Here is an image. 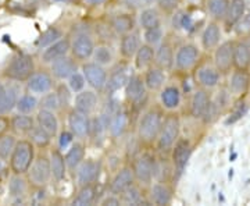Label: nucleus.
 Here are the masks:
<instances>
[{"label":"nucleus","mask_w":250,"mask_h":206,"mask_svg":"<svg viewBox=\"0 0 250 206\" xmlns=\"http://www.w3.org/2000/svg\"><path fill=\"white\" fill-rule=\"evenodd\" d=\"M57 98H59L60 108H62V106H67V105L70 103V99H71L70 90H67L64 85H60V87H59V92H57Z\"/></svg>","instance_id":"nucleus-56"},{"label":"nucleus","mask_w":250,"mask_h":206,"mask_svg":"<svg viewBox=\"0 0 250 206\" xmlns=\"http://www.w3.org/2000/svg\"><path fill=\"white\" fill-rule=\"evenodd\" d=\"M250 87V74L246 70H236L229 81V90L233 95H243Z\"/></svg>","instance_id":"nucleus-31"},{"label":"nucleus","mask_w":250,"mask_h":206,"mask_svg":"<svg viewBox=\"0 0 250 206\" xmlns=\"http://www.w3.org/2000/svg\"><path fill=\"white\" fill-rule=\"evenodd\" d=\"M141 44V38L135 32H128L121 36V42H120V52L124 59H132L136 53V50L139 49Z\"/></svg>","instance_id":"nucleus-28"},{"label":"nucleus","mask_w":250,"mask_h":206,"mask_svg":"<svg viewBox=\"0 0 250 206\" xmlns=\"http://www.w3.org/2000/svg\"><path fill=\"white\" fill-rule=\"evenodd\" d=\"M18 99V88L6 87L0 84V116H4L13 108H16Z\"/></svg>","instance_id":"nucleus-24"},{"label":"nucleus","mask_w":250,"mask_h":206,"mask_svg":"<svg viewBox=\"0 0 250 206\" xmlns=\"http://www.w3.org/2000/svg\"><path fill=\"white\" fill-rule=\"evenodd\" d=\"M35 159V145L28 139H20L16 142L10 155V169L14 174H25Z\"/></svg>","instance_id":"nucleus-1"},{"label":"nucleus","mask_w":250,"mask_h":206,"mask_svg":"<svg viewBox=\"0 0 250 206\" xmlns=\"http://www.w3.org/2000/svg\"><path fill=\"white\" fill-rule=\"evenodd\" d=\"M145 85H146V90L149 91H159L164 87V82H166V71L161 70L160 67L154 66V67H149L146 69L145 72Z\"/></svg>","instance_id":"nucleus-25"},{"label":"nucleus","mask_w":250,"mask_h":206,"mask_svg":"<svg viewBox=\"0 0 250 206\" xmlns=\"http://www.w3.org/2000/svg\"><path fill=\"white\" fill-rule=\"evenodd\" d=\"M100 163L96 160H83L75 169L77 171V183L78 185H88V184H95V181L99 179L100 174Z\"/></svg>","instance_id":"nucleus-10"},{"label":"nucleus","mask_w":250,"mask_h":206,"mask_svg":"<svg viewBox=\"0 0 250 206\" xmlns=\"http://www.w3.org/2000/svg\"><path fill=\"white\" fill-rule=\"evenodd\" d=\"M135 180H138L142 184H150L154 176V159L150 155H141L139 158H136L132 166Z\"/></svg>","instance_id":"nucleus-8"},{"label":"nucleus","mask_w":250,"mask_h":206,"mask_svg":"<svg viewBox=\"0 0 250 206\" xmlns=\"http://www.w3.org/2000/svg\"><path fill=\"white\" fill-rule=\"evenodd\" d=\"M92 57H93L95 63L100 64V66H103V67L113 62V53H111L110 47H108V46H104V45L95 47Z\"/></svg>","instance_id":"nucleus-46"},{"label":"nucleus","mask_w":250,"mask_h":206,"mask_svg":"<svg viewBox=\"0 0 250 206\" xmlns=\"http://www.w3.org/2000/svg\"><path fill=\"white\" fill-rule=\"evenodd\" d=\"M53 84V75L46 71H34L27 80L28 90L32 93H41V95L52 91Z\"/></svg>","instance_id":"nucleus-12"},{"label":"nucleus","mask_w":250,"mask_h":206,"mask_svg":"<svg viewBox=\"0 0 250 206\" xmlns=\"http://www.w3.org/2000/svg\"><path fill=\"white\" fill-rule=\"evenodd\" d=\"M179 118L177 114H168L166 118H163L160 133L156 139L157 149L161 152H168L172 149L174 143L178 141L179 137Z\"/></svg>","instance_id":"nucleus-4"},{"label":"nucleus","mask_w":250,"mask_h":206,"mask_svg":"<svg viewBox=\"0 0 250 206\" xmlns=\"http://www.w3.org/2000/svg\"><path fill=\"white\" fill-rule=\"evenodd\" d=\"M85 1H88L89 4H93V6H96V4H102L104 0H85Z\"/></svg>","instance_id":"nucleus-60"},{"label":"nucleus","mask_w":250,"mask_h":206,"mask_svg":"<svg viewBox=\"0 0 250 206\" xmlns=\"http://www.w3.org/2000/svg\"><path fill=\"white\" fill-rule=\"evenodd\" d=\"M96 106H98V95L95 91L82 90L81 92H77V95L74 98V109L75 110L89 116L95 112Z\"/></svg>","instance_id":"nucleus-16"},{"label":"nucleus","mask_w":250,"mask_h":206,"mask_svg":"<svg viewBox=\"0 0 250 206\" xmlns=\"http://www.w3.org/2000/svg\"><path fill=\"white\" fill-rule=\"evenodd\" d=\"M67 80H68V88H70V91L75 92V93L81 92L85 88V85H86V81H85V77H83L82 72L75 71Z\"/></svg>","instance_id":"nucleus-52"},{"label":"nucleus","mask_w":250,"mask_h":206,"mask_svg":"<svg viewBox=\"0 0 250 206\" xmlns=\"http://www.w3.org/2000/svg\"><path fill=\"white\" fill-rule=\"evenodd\" d=\"M50 71H52L53 78L67 80L71 74L78 71V64L72 57H68L65 54V56H62V57L50 63Z\"/></svg>","instance_id":"nucleus-13"},{"label":"nucleus","mask_w":250,"mask_h":206,"mask_svg":"<svg viewBox=\"0 0 250 206\" xmlns=\"http://www.w3.org/2000/svg\"><path fill=\"white\" fill-rule=\"evenodd\" d=\"M249 69H250V66H249Z\"/></svg>","instance_id":"nucleus-63"},{"label":"nucleus","mask_w":250,"mask_h":206,"mask_svg":"<svg viewBox=\"0 0 250 206\" xmlns=\"http://www.w3.org/2000/svg\"><path fill=\"white\" fill-rule=\"evenodd\" d=\"M246 13V1L245 0H229V6L228 11L225 16V23L228 27H235L238 24V21L243 17V14Z\"/></svg>","instance_id":"nucleus-32"},{"label":"nucleus","mask_w":250,"mask_h":206,"mask_svg":"<svg viewBox=\"0 0 250 206\" xmlns=\"http://www.w3.org/2000/svg\"><path fill=\"white\" fill-rule=\"evenodd\" d=\"M38 106H39V100L34 95H22L16 102L18 113H24V114H31L32 112H35Z\"/></svg>","instance_id":"nucleus-43"},{"label":"nucleus","mask_w":250,"mask_h":206,"mask_svg":"<svg viewBox=\"0 0 250 206\" xmlns=\"http://www.w3.org/2000/svg\"><path fill=\"white\" fill-rule=\"evenodd\" d=\"M125 96L129 102L138 103L141 102L146 93V85L141 75H132L129 77L126 84H125Z\"/></svg>","instance_id":"nucleus-20"},{"label":"nucleus","mask_w":250,"mask_h":206,"mask_svg":"<svg viewBox=\"0 0 250 206\" xmlns=\"http://www.w3.org/2000/svg\"><path fill=\"white\" fill-rule=\"evenodd\" d=\"M192 155V145L188 139H178L172 146V163L177 174L181 176Z\"/></svg>","instance_id":"nucleus-9"},{"label":"nucleus","mask_w":250,"mask_h":206,"mask_svg":"<svg viewBox=\"0 0 250 206\" xmlns=\"http://www.w3.org/2000/svg\"><path fill=\"white\" fill-rule=\"evenodd\" d=\"M111 27L116 31L118 35H124L128 32H132V29L135 27L134 18L128 14H120L116 16L111 21Z\"/></svg>","instance_id":"nucleus-39"},{"label":"nucleus","mask_w":250,"mask_h":206,"mask_svg":"<svg viewBox=\"0 0 250 206\" xmlns=\"http://www.w3.org/2000/svg\"><path fill=\"white\" fill-rule=\"evenodd\" d=\"M82 74L85 77L86 84L92 90L102 92L106 90V82H107V71L103 66L95 63H85L82 66Z\"/></svg>","instance_id":"nucleus-6"},{"label":"nucleus","mask_w":250,"mask_h":206,"mask_svg":"<svg viewBox=\"0 0 250 206\" xmlns=\"http://www.w3.org/2000/svg\"><path fill=\"white\" fill-rule=\"evenodd\" d=\"M197 82L205 88H215L220 82V71L210 66H202L196 71Z\"/></svg>","instance_id":"nucleus-27"},{"label":"nucleus","mask_w":250,"mask_h":206,"mask_svg":"<svg viewBox=\"0 0 250 206\" xmlns=\"http://www.w3.org/2000/svg\"><path fill=\"white\" fill-rule=\"evenodd\" d=\"M139 24L143 29H147V28L157 27L161 25V20L159 11L153 7H147V9H143L139 14Z\"/></svg>","instance_id":"nucleus-41"},{"label":"nucleus","mask_w":250,"mask_h":206,"mask_svg":"<svg viewBox=\"0 0 250 206\" xmlns=\"http://www.w3.org/2000/svg\"><path fill=\"white\" fill-rule=\"evenodd\" d=\"M210 102V96L205 90H197L190 100V116L193 118H203Z\"/></svg>","instance_id":"nucleus-22"},{"label":"nucleus","mask_w":250,"mask_h":206,"mask_svg":"<svg viewBox=\"0 0 250 206\" xmlns=\"http://www.w3.org/2000/svg\"><path fill=\"white\" fill-rule=\"evenodd\" d=\"M120 204H121L120 197H118V195H114V194H111L110 197H107L103 202H102V205H120Z\"/></svg>","instance_id":"nucleus-59"},{"label":"nucleus","mask_w":250,"mask_h":206,"mask_svg":"<svg viewBox=\"0 0 250 206\" xmlns=\"http://www.w3.org/2000/svg\"><path fill=\"white\" fill-rule=\"evenodd\" d=\"M39 106H41V109H47V110H53V112H56L57 109L60 108L57 93H56V92H50V91L43 93L42 99L39 100Z\"/></svg>","instance_id":"nucleus-51"},{"label":"nucleus","mask_w":250,"mask_h":206,"mask_svg":"<svg viewBox=\"0 0 250 206\" xmlns=\"http://www.w3.org/2000/svg\"><path fill=\"white\" fill-rule=\"evenodd\" d=\"M229 0H207V11L214 20H224L228 11Z\"/></svg>","instance_id":"nucleus-42"},{"label":"nucleus","mask_w":250,"mask_h":206,"mask_svg":"<svg viewBox=\"0 0 250 206\" xmlns=\"http://www.w3.org/2000/svg\"><path fill=\"white\" fill-rule=\"evenodd\" d=\"M233 54V42H224L217 46L214 53L215 69L220 72H228L233 67L232 63Z\"/></svg>","instance_id":"nucleus-14"},{"label":"nucleus","mask_w":250,"mask_h":206,"mask_svg":"<svg viewBox=\"0 0 250 206\" xmlns=\"http://www.w3.org/2000/svg\"><path fill=\"white\" fill-rule=\"evenodd\" d=\"M50 169H52V177L56 181H62L65 179L67 174V164L64 160V156L60 152V149H53L50 152Z\"/></svg>","instance_id":"nucleus-34"},{"label":"nucleus","mask_w":250,"mask_h":206,"mask_svg":"<svg viewBox=\"0 0 250 206\" xmlns=\"http://www.w3.org/2000/svg\"><path fill=\"white\" fill-rule=\"evenodd\" d=\"M54 1H62V3H70L72 0H54Z\"/></svg>","instance_id":"nucleus-61"},{"label":"nucleus","mask_w":250,"mask_h":206,"mask_svg":"<svg viewBox=\"0 0 250 206\" xmlns=\"http://www.w3.org/2000/svg\"><path fill=\"white\" fill-rule=\"evenodd\" d=\"M163 114L156 109L147 110L139 120L138 124V137L143 143L156 142L159 133H160L161 124H163Z\"/></svg>","instance_id":"nucleus-2"},{"label":"nucleus","mask_w":250,"mask_h":206,"mask_svg":"<svg viewBox=\"0 0 250 206\" xmlns=\"http://www.w3.org/2000/svg\"><path fill=\"white\" fill-rule=\"evenodd\" d=\"M174 59H175V54L172 50V46L167 42L159 45L157 49H154V62L157 67H160L161 70L164 71H170L171 69L174 67Z\"/></svg>","instance_id":"nucleus-19"},{"label":"nucleus","mask_w":250,"mask_h":206,"mask_svg":"<svg viewBox=\"0 0 250 206\" xmlns=\"http://www.w3.org/2000/svg\"><path fill=\"white\" fill-rule=\"evenodd\" d=\"M246 110H248V108L242 103V106H239V108H236L235 110H233V113L231 114V117L227 120V124H229V123H235V121H238L241 117H243V114L246 113Z\"/></svg>","instance_id":"nucleus-57"},{"label":"nucleus","mask_w":250,"mask_h":206,"mask_svg":"<svg viewBox=\"0 0 250 206\" xmlns=\"http://www.w3.org/2000/svg\"><path fill=\"white\" fill-rule=\"evenodd\" d=\"M34 71H35V62L32 56L20 53L14 56L7 64V67L4 69V77L16 82H24L32 75Z\"/></svg>","instance_id":"nucleus-3"},{"label":"nucleus","mask_w":250,"mask_h":206,"mask_svg":"<svg viewBox=\"0 0 250 206\" xmlns=\"http://www.w3.org/2000/svg\"><path fill=\"white\" fill-rule=\"evenodd\" d=\"M16 142L17 141L13 135H0V159H4V160L9 159Z\"/></svg>","instance_id":"nucleus-48"},{"label":"nucleus","mask_w":250,"mask_h":206,"mask_svg":"<svg viewBox=\"0 0 250 206\" xmlns=\"http://www.w3.org/2000/svg\"><path fill=\"white\" fill-rule=\"evenodd\" d=\"M10 128V120L6 116H0V135L6 134Z\"/></svg>","instance_id":"nucleus-58"},{"label":"nucleus","mask_w":250,"mask_h":206,"mask_svg":"<svg viewBox=\"0 0 250 206\" xmlns=\"http://www.w3.org/2000/svg\"><path fill=\"white\" fill-rule=\"evenodd\" d=\"M60 38H62V32L59 29V28H56V27L49 28V29H46L45 32L38 38V41H36V46H38V47L45 49L46 46L52 45L53 42L59 41Z\"/></svg>","instance_id":"nucleus-44"},{"label":"nucleus","mask_w":250,"mask_h":206,"mask_svg":"<svg viewBox=\"0 0 250 206\" xmlns=\"http://www.w3.org/2000/svg\"><path fill=\"white\" fill-rule=\"evenodd\" d=\"M143 31H145V32H143V39H145V42H146L147 45L156 46L160 44L161 39H163V34H164L161 25L147 28V29H143Z\"/></svg>","instance_id":"nucleus-49"},{"label":"nucleus","mask_w":250,"mask_h":206,"mask_svg":"<svg viewBox=\"0 0 250 206\" xmlns=\"http://www.w3.org/2000/svg\"><path fill=\"white\" fill-rule=\"evenodd\" d=\"M29 137H31L29 141L34 143V145L41 146V148L47 146L50 143V139H52V137L47 134L45 130H42L39 126H35L32 128V131L29 133Z\"/></svg>","instance_id":"nucleus-47"},{"label":"nucleus","mask_w":250,"mask_h":206,"mask_svg":"<svg viewBox=\"0 0 250 206\" xmlns=\"http://www.w3.org/2000/svg\"><path fill=\"white\" fill-rule=\"evenodd\" d=\"M96 198V189L93 184H88V185H82L80 192L77 194V197L72 199V205L75 206H86L95 202Z\"/></svg>","instance_id":"nucleus-38"},{"label":"nucleus","mask_w":250,"mask_h":206,"mask_svg":"<svg viewBox=\"0 0 250 206\" xmlns=\"http://www.w3.org/2000/svg\"><path fill=\"white\" fill-rule=\"evenodd\" d=\"M156 1H157V6L167 13L177 10V7L181 4V0H156Z\"/></svg>","instance_id":"nucleus-55"},{"label":"nucleus","mask_w":250,"mask_h":206,"mask_svg":"<svg viewBox=\"0 0 250 206\" xmlns=\"http://www.w3.org/2000/svg\"><path fill=\"white\" fill-rule=\"evenodd\" d=\"M9 191L10 194H11V197H21V195H24L25 191H27V183H25V180L22 179L20 174H16L13 179L10 180Z\"/></svg>","instance_id":"nucleus-50"},{"label":"nucleus","mask_w":250,"mask_h":206,"mask_svg":"<svg viewBox=\"0 0 250 206\" xmlns=\"http://www.w3.org/2000/svg\"><path fill=\"white\" fill-rule=\"evenodd\" d=\"M28 177L34 187L42 188L52 179V169H50V159L45 155H39L34 159L31 167L28 169Z\"/></svg>","instance_id":"nucleus-5"},{"label":"nucleus","mask_w":250,"mask_h":206,"mask_svg":"<svg viewBox=\"0 0 250 206\" xmlns=\"http://www.w3.org/2000/svg\"><path fill=\"white\" fill-rule=\"evenodd\" d=\"M233 67L236 70H248L250 66V46L246 42L233 44Z\"/></svg>","instance_id":"nucleus-23"},{"label":"nucleus","mask_w":250,"mask_h":206,"mask_svg":"<svg viewBox=\"0 0 250 206\" xmlns=\"http://www.w3.org/2000/svg\"><path fill=\"white\" fill-rule=\"evenodd\" d=\"M150 201L154 205H170L172 201V191L167 184L156 183V184H153L152 189H150Z\"/></svg>","instance_id":"nucleus-30"},{"label":"nucleus","mask_w":250,"mask_h":206,"mask_svg":"<svg viewBox=\"0 0 250 206\" xmlns=\"http://www.w3.org/2000/svg\"><path fill=\"white\" fill-rule=\"evenodd\" d=\"M120 201H121V204H125V205H139L142 202L141 191L135 185H131L129 188H126L124 192L120 194Z\"/></svg>","instance_id":"nucleus-45"},{"label":"nucleus","mask_w":250,"mask_h":206,"mask_svg":"<svg viewBox=\"0 0 250 206\" xmlns=\"http://www.w3.org/2000/svg\"><path fill=\"white\" fill-rule=\"evenodd\" d=\"M71 42L68 38H60L59 41L53 42L52 45L46 46L45 50L42 52V62L43 63H52L54 60L60 59L62 56L70 52Z\"/></svg>","instance_id":"nucleus-17"},{"label":"nucleus","mask_w":250,"mask_h":206,"mask_svg":"<svg viewBox=\"0 0 250 206\" xmlns=\"http://www.w3.org/2000/svg\"><path fill=\"white\" fill-rule=\"evenodd\" d=\"M36 123L42 130H45L52 138L59 133V118L54 114L53 110L41 109L36 114Z\"/></svg>","instance_id":"nucleus-21"},{"label":"nucleus","mask_w":250,"mask_h":206,"mask_svg":"<svg viewBox=\"0 0 250 206\" xmlns=\"http://www.w3.org/2000/svg\"><path fill=\"white\" fill-rule=\"evenodd\" d=\"M235 27H236V32H238L239 35L250 34V10L248 13L243 14V17L238 21V24H236Z\"/></svg>","instance_id":"nucleus-53"},{"label":"nucleus","mask_w":250,"mask_h":206,"mask_svg":"<svg viewBox=\"0 0 250 206\" xmlns=\"http://www.w3.org/2000/svg\"><path fill=\"white\" fill-rule=\"evenodd\" d=\"M129 78L128 72L124 67H116L113 71L110 72V75H107V82H106V90L108 95L116 93L117 91H120L121 88H124L126 81Z\"/></svg>","instance_id":"nucleus-26"},{"label":"nucleus","mask_w":250,"mask_h":206,"mask_svg":"<svg viewBox=\"0 0 250 206\" xmlns=\"http://www.w3.org/2000/svg\"><path fill=\"white\" fill-rule=\"evenodd\" d=\"M245 1H246V3H248V1H250V0H245Z\"/></svg>","instance_id":"nucleus-62"},{"label":"nucleus","mask_w":250,"mask_h":206,"mask_svg":"<svg viewBox=\"0 0 250 206\" xmlns=\"http://www.w3.org/2000/svg\"><path fill=\"white\" fill-rule=\"evenodd\" d=\"M126 121H128V117L126 113L121 109H117L116 112L113 113V116L108 121V127H110V131L114 137H118L124 133L125 127H126Z\"/></svg>","instance_id":"nucleus-40"},{"label":"nucleus","mask_w":250,"mask_h":206,"mask_svg":"<svg viewBox=\"0 0 250 206\" xmlns=\"http://www.w3.org/2000/svg\"><path fill=\"white\" fill-rule=\"evenodd\" d=\"M72 142H74V134H72L71 131L64 130V131L60 133V137H59V149H67Z\"/></svg>","instance_id":"nucleus-54"},{"label":"nucleus","mask_w":250,"mask_h":206,"mask_svg":"<svg viewBox=\"0 0 250 206\" xmlns=\"http://www.w3.org/2000/svg\"><path fill=\"white\" fill-rule=\"evenodd\" d=\"M135 176L132 167H123L121 170L117 173L110 183V192L114 195H120L124 192L125 189L134 185Z\"/></svg>","instance_id":"nucleus-18"},{"label":"nucleus","mask_w":250,"mask_h":206,"mask_svg":"<svg viewBox=\"0 0 250 206\" xmlns=\"http://www.w3.org/2000/svg\"><path fill=\"white\" fill-rule=\"evenodd\" d=\"M35 127V120L29 114L20 113L10 120V128L17 134H29Z\"/></svg>","instance_id":"nucleus-36"},{"label":"nucleus","mask_w":250,"mask_h":206,"mask_svg":"<svg viewBox=\"0 0 250 206\" xmlns=\"http://www.w3.org/2000/svg\"><path fill=\"white\" fill-rule=\"evenodd\" d=\"M68 127H70V131L74 134V137L83 138V137L89 135V117L78 112V110H75V109H72L68 114Z\"/></svg>","instance_id":"nucleus-15"},{"label":"nucleus","mask_w":250,"mask_h":206,"mask_svg":"<svg viewBox=\"0 0 250 206\" xmlns=\"http://www.w3.org/2000/svg\"><path fill=\"white\" fill-rule=\"evenodd\" d=\"M71 50L74 59L77 60H82V62H86L88 59L92 57L93 50H95V44L92 41V38L85 34H81V35L75 36V39L71 42Z\"/></svg>","instance_id":"nucleus-11"},{"label":"nucleus","mask_w":250,"mask_h":206,"mask_svg":"<svg viewBox=\"0 0 250 206\" xmlns=\"http://www.w3.org/2000/svg\"><path fill=\"white\" fill-rule=\"evenodd\" d=\"M134 59L135 67L138 70H146V69H149L153 64V62H154V49H153V46L147 45V44L141 45L139 49L136 50Z\"/></svg>","instance_id":"nucleus-33"},{"label":"nucleus","mask_w":250,"mask_h":206,"mask_svg":"<svg viewBox=\"0 0 250 206\" xmlns=\"http://www.w3.org/2000/svg\"><path fill=\"white\" fill-rule=\"evenodd\" d=\"M199 56H200V52H199L197 46L192 45V44L181 46L175 53L174 66L179 71H189L196 66Z\"/></svg>","instance_id":"nucleus-7"},{"label":"nucleus","mask_w":250,"mask_h":206,"mask_svg":"<svg viewBox=\"0 0 250 206\" xmlns=\"http://www.w3.org/2000/svg\"><path fill=\"white\" fill-rule=\"evenodd\" d=\"M160 100L164 108L168 109V110H174L181 105V91L174 85L166 87L161 91Z\"/></svg>","instance_id":"nucleus-37"},{"label":"nucleus","mask_w":250,"mask_h":206,"mask_svg":"<svg viewBox=\"0 0 250 206\" xmlns=\"http://www.w3.org/2000/svg\"><path fill=\"white\" fill-rule=\"evenodd\" d=\"M85 159V146L81 142H72L68 148L64 156V160L67 164V169L75 170L81 164V161Z\"/></svg>","instance_id":"nucleus-29"},{"label":"nucleus","mask_w":250,"mask_h":206,"mask_svg":"<svg viewBox=\"0 0 250 206\" xmlns=\"http://www.w3.org/2000/svg\"><path fill=\"white\" fill-rule=\"evenodd\" d=\"M220 39H221V29L215 23H210L202 34V46L207 50L214 49L220 45Z\"/></svg>","instance_id":"nucleus-35"}]
</instances>
